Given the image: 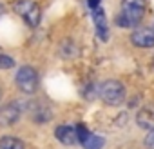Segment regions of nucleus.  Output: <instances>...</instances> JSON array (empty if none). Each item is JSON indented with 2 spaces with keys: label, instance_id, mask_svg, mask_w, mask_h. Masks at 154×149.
<instances>
[{
  "label": "nucleus",
  "instance_id": "16",
  "mask_svg": "<svg viewBox=\"0 0 154 149\" xmlns=\"http://www.w3.org/2000/svg\"><path fill=\"white\" fill-rule=\"evenodd\" d=\"M0 98H2V91H0Z\"/></svg>",
  "mask_w": 154,
  "mask_h": 149
},
{
  "label": "nucleus",
  "instance_id": "5",
  "mask_svg": "<svg viewBox=\"0 0 154 149\" xmlns=\"http://www.w3.org/2000/svg\"><path fill=\"white\" fill-rule=\"evenodd\" d=\"M131 42L136 47H154V29L152 27H140L131 35Z\"/></svg>",
  "mask_w": 154,
  "mask_h": 149
},
{
  "label": "nucleus",
  "instance_id": "3",
  "mask_svg": "<svg viewBox=\"0 0 154 149\" xmlns=\"http://www.w3.org/2000/svg\"><path fill=\"white\" fill-rule=\"evenodd\" d=\"M15 13H18L29 27H36L40 24V6L33 0H17L13 4Z\"/></svg>",
  "mask_w": 154,
  "mask_h": 149
},
{
  "label": "nucleus",
  "instance_id": "8",
  "mask_svg": "<svg viewBox=\"0 0 154 149\" xmlns=\"http://www.w3.org/2000/svg\"><path fill=\"white\" fill-rule=\"evenodd\" d=\"M93 20H94V26H96V33L98 36L105 42L109 38V31H107V20H105V13L102 8H96L93 9Z\"/></svg>",
  "mask_w": 154,
  "mask_h": 149
},
{
  "label": "nucleus",
  "instance_id": "12",
  "mask_svg": "<svg viewBox=\"0 0 154 149\" xmlns=\"http://www.w3.org/2000/svg\"><path fill=\"white\" fill-rule=\"evenodd\" d=\"M15 65V60L9 55H0V69H11Z\"/></svg>",
  "mask_w": 154,
  "mask_h": 149
},
{
  "label": "nucleus",
  "instance_id": "1",
  "mask_svg": "<svg viewBox=\"0 0 154 149\" xmlns=\"http://www.w3.org/2000/svg\"><path fill=\"white\" fill-rule=\"evenodd\" d=\"M145 0H122V13L116 18V24L120 27H132L140 24L145 13Z\"/></svg>",
  "mask_w": 154,
  "mask_h": 149
},
{
  "label": "nucleus",
  "instance_id": "7",
  "mask_svg": "<svg viewBox=\"0 0 154 149\" xmlns=\"http://www.w3.org/2000/svg\"><path fill=\"white\" fill-rule=\"evenodd\" d=\"M136 124L141 129H154V106H145L136 115Z\"/></svg>",
  "mask_w": 154,
  "mask_h": 149
},
{
  "label": "nucleus",
  "instance_id": "9",
  "mask_svg": "<svg viewBox=\"0 0 154 149\" xmlns=\"http://www.w3.org/2000/svg\"><path fill=\"white\" fill-rule=\"evenodd\" d=\"M18 116H20V109L15 104H11V106H8L0 111V122L2 124H13L18 120Z\"/></svg>",
  "mask_w": 154,
  "mask_h": 149
},
{
  "label": "nucleus",
  "instance_id": "13",
  "mask_svg": "<svg viewBox=\"0 0 154 149\" xmlns=\"http://www.w3.org/2000/svg\"><path fill=\"white\" fill-rule=\"evenodd\" d=\"M87 135H89V129H87L84 124H78V125H76V136H78V142H80V144L87 138Z\"/></svg>",
  "mask_w": 154,
  "mask_h": 149
},
{
  "label": "nucleus",
  "instance_id": "14",
  "mask_svg": "<svg viewBox=\"0 0 154 149\" xmlns=\"http://www.w3.org/2000/svg\"><path fill=\"white\" fill-rule=\"evenodd\" d=\"M145 147L147 149H154V129H150L149 135L145 136Z\"/></svg>",
  "mask_w": 154,
  "mask_h": 149
},
{
  "label": "nucleus",
  "instance_id": "2",
  "mask_svg": "<svg viewBox=\"0 0 154 149\" xmlns=\"http://www.w3.org/2000/svg\"><path fill=\"white\" fill-rule=\"evenodd\" d=\"M100 98L107 106H120L125 100V87L118 80H105L100 86Z\"/></svg>",
  "mask_w": 154,
  "mask_h": 149
},
{
  "label": "nucleus",
  "instance_id": "10",
  "mask_svg": "<svg viewBox=\"0 0 154 149\" xmlns=\"http://www.w3.org/2000/svg\"><path fill=\"white\" fill-rule=\"evenodd\" d=\"M0 149H26L24 142L15 136H2L0 138Z\"/></svg>",
  "mask_w": 154,
  "mask_h": 149
},
{
  "label": "nucleus",
  "instance_id": "11",
  "mask_svg": "<svg viewBox=\"0 0 154 149\" xmlns=\"http://www.w3.org/2000/svg\"><path fill=\"white\" fill-rule=\"evenodd\" d=\"M103 144H105V140H103L102 136H98V135H93V133H89L87 138L82 142L84 149H102Z\"/></svg>",
  "mask_w": 154,
  "mask_h": 149
},
{
  "label": "nucleus",
  "instance_id": "4",
  "mask_svg": "<svg viewBox=\"0 0 154 149\" xmlns=\"http://www.w3.org/2000/svg\"><path fill=\"white\" fill-rule=\"evenodd\" d=\"M17 86L20 91L27 93V95H33L36 89H38V73L35 71V67L31 65H22L17 73Z\"/></svg>",
  "mask_w": 154,
  "mask_h": 149
},
{
  "label": "nucleus",
  "instance_id": "6",
  "mask_svg": "<svg viewBox=\"0 0 154 149\" xmlns=\"http://www.w3.org/2000/svg\"><path fill=\"white\" fill-rule=\"evenodd\" d=\"M54 136L65 144V145H74L78 144V136H76V127L72 125H58L56 131H54Z\"/></svg>",
  "mask_w": 154,
  "mask_h": 149
},
{
  "label": "nucleus",
  "instance_id": "15",
  "mask_svg": "<svg viewBox=\"0 0 154 149\" xmlns=\"http://www.w3.org/2000/svg\"><path fill=\"white\" fill-rule=\"evenodd\" d=\"M100 2H102V0H87V4H89V8H91V9L100 8Z\"/></svg>",
  "mask_w": 154,
  "mask_h": 149
}]
</instances>
